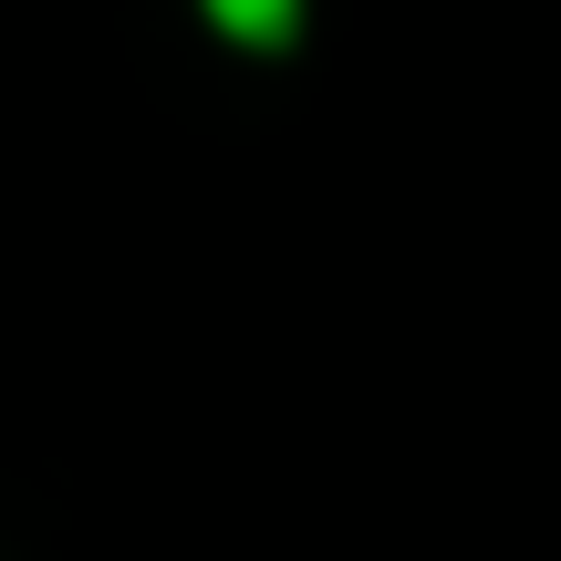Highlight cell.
Instances as JSON below:
<instances>
[{
	"mask_svg": "<svg viewBox=\"0 0 561 561\" xmlns=\"http://www.w3.org/2000/svg\"><path fill=\"white\" fill-rule=\"evenodd\" d=\"M208 21H219V42H240V53H280V42L301 32V0H198Z\"/></svg>",
	"mask_w": 561,
	"mask_h": 561,
	"instance_id": "1",
	"label": "cell"
}]
</instances>
